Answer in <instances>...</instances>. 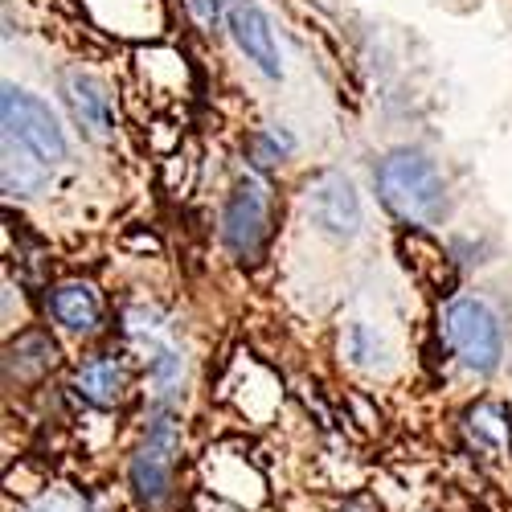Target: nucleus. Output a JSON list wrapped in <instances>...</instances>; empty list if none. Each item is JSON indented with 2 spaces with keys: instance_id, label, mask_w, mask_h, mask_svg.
Segmentation results:
<instances>
[{
  "instance_id": "obj_6",
  "label": "nucleus",
  "mask_w": 512,
  "mask_h": 512,
  "mask_svg": "<svg viewBox=\"0 0 512 512\" xmlns=\"http://www.w3.org/2000/svg\"><path fill=\"white\" fill-rule=\"evenodd\" d=\"M308 213L312 222L332 234V238H353L361 230V201H357V189L349 177L340 173H324L312 181L308 189Z\"/></svg>"
},
{
  "instance_id": "obj_9",
  "label": "nucleus",
  "mask_w": 512,
  "mask_h": 512,
  "mask_svg": "<svg viewBox=\"0 0 512 512\" xmlns=\"http://www.w3.org/2000/svg\"><path fill=\"white\" fill-rule=\"evenodd\" d=\"M50 312L62 328L70 332H95L99 320H103V304H99V291L82 279H70V283H58L54 295H50Z\"/></svg>"
},
{
  "instance_id": "obj_5",
  "label": "nucleus",
  "mask_w": 512,
  "mask_h": 512,
  "mask_svg": "<svg viewBox=\"0 0 512 512\" xmlns=\"http://www.w3.org/2000/svg\"><path fill=\"white\" fill-rule=\"evenodd\" d=\"M222 238L238 259H259L271 238V197L259 181H242L222 213Z\"/></svg>"
},
{
  "instance_id": "obj_11",
  "label": "nucleus",
  "mask_w": 512,
  "mask_h": 512,
  "mask_svg": "<svg viewBox=\"0 0 512 512\" xmlns=\"http://www.w3.org/2000/svg\"><path fill=\"white\" fill-rule=\"evenodd\" d=\"M25 156H33V152H25L17 140H9L5 144V189L13 193H37L41 185H46V168H25Z\"/></svg>"
},
{
  "instance_id": "obj_8",
  "label": "nucleus",
  "mask_w": 512,
  "mask_h": 512,
  "mask_svg": "<svg viewBox=\"0 0 512 512\" xmlns=\"http://www.w3.org/2000/svg\"><path fill=\"white\" fill-rule=\"evenodd\" d=\"M62 95H66L74 119L82 123V132L95 136V140H107L111 136V99H107V91L99 87L91 74L66 70L62 74Z\"/></svg>"
},
{
  "instance_id": "obj_2",
  "label": "nucleus",
  "mask_w": 512,
  "mask_h": 512,
  "mask_svg": "<svg viewBox=\"0 0 512 512\" xmlns=\"http://www.w3.org/2000/svg\"><path fill=\"white\" fill-rule=\"evenodd\" d=\"M177 451H181V422L173 414H156L148 435L132 459V488L136 500L148 512H160L173 492V467H177Z\"/></svg>"
},
{
  "instance_id": "obj_12",
  "label": "nucleus",
  "mask_w": 512,
  "mask_h": 512,
  "mask_svg": "<svg viewBox=\"0 0 512 512\" xmlns=\"http://www.w3.org/2000/svg\"><path fill=\"white\" fill-rule=\"evenodd\" d=\"M25 512H95V508L70 488H50V492H41Z\"/></svg>"
},
{
  "instance_id": "obj_10",
  "label": "nucleus",
  "mask_w": 512,
  "mask_h": 512,
  "mask_svg": "<svg viewBox=\"0 0 512 512\" xmlns=\"http://www.w3.org/2000/svg\"><path fill=\"white\" fill-rule=\"evenodd\" d=\"M74 390L87 398L91 406H115L119 398H123V390H127V373H123V365L115 361V357H91L87 365H82L78 373H74Z\"/></svg>"
},
{
  "instance_id": "obj_7",
  "label": "nucleus",
  "mask_w": 512,
  "mask_h": 512,
  "mask_svg": "<svg viewBox=\"0 0 512 512\" xmlns=\"http://www.w3.org/2000/svg\"><path fill=\"white\" fill-rule=\"evenodd\" d=\"M226 25H230V37L238 41V50L259 66L267 78H279L283 74V62H279V46H275V29H271V17L259 0H234L230 13H226Z\"/></svg>"
},
{
  "instance_id": "obj_13",
  "label": "nucleus",
  "mask_w": 512,
  "mask_h": 512,
  "mask_svg": "<svg viewBox=\"0 0 512 512\" xmlns=\"http://www.w3.org/2000/svg\"><path fill=\"white\" fill-rule=\"evenodd\" d=\"M185 5H189V13H193L201 25H213V21L222 17V5H226V0H185Z\"/></svg>"
},
{
  "instance_id": "obj_1",
  "label": "nucleus",
  "mask_w": 512,
  "mask_h": 512,
  "mask_svg": "<svg viewBox=\"0 0 512 512\" xmlns=\"http://www.w3.org/2000/svg\"><path fill=\"white\" fill-rule=\"evenodd\" d=\"M377 193H381V205L406 226H431L447 209L443 173L418 148H394L377 164Z\"/></svg>"
},
{
  "instance_id": "obj_3",
  "label": "nucleus",
  "mask_w": 512,
  "mask_h": 512,
  "mask_svg": "<svg viewBox=\"0 0 512 512\" xmlns=\"http://www.w3.org/2000/svg\"><path fill=\"white\" fill-rule=\"evenodd\" d=\"M443 328H447V345L455 349V357L476 369V373H492L500 365V353H504V332H500V320L496 312L484 304V300H472L463 295L455 300L443 316Z\"/></svg>"
},
{
  "instance_id": "obj_4",
  "label": "nucleus",
  "mask_w": 512,
  "mask_h": 512,
  "mask_svg": "<svg viewBox=\"0 0 512 512\" xmlns=\"http://www.w3.org/2000/svg\"><path fill=\"white\" fill-rule=\"evenodd\" d=\"M0 115H5V140H17L46 168L66 160V132L58 127L54 111L37 95H29L21 87H5V95H0Z\"/></svg>"
}]
</instances>
